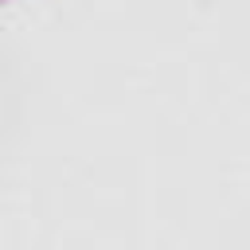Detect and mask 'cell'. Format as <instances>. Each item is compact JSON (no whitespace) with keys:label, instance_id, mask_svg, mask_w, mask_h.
Listing matches in <instances>:
<instances>
[]
</instances>
